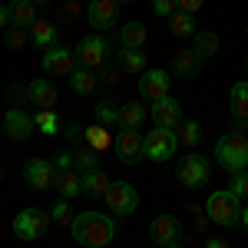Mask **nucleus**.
<instances>
[{
	"mask_svg": "<svg viewBox=\"0 0 248 248\" xmlns=\"http://www.w3.org/2000/svg\"><path fill=\"white\" fill-rule=\"evenodd\" d=\"M70 232H73V238L79 245L106 248L116 238V222L109 215H103V212H79L73 218V225H70Z\"/></svg>",
	"mask_w": 248,
	"mask_h": 248,
	"instance_id": "1",
	"label": "nucleus"
},
{
	"mask_svg": "<svg viewBox=\"0 0 248 248\" xmlns=\"http://www.w3.org/2000/svg\"><path fill=\"white\" fill-rule=\"evenodd\" d=\"M242 199L235 195L232 189H218L209 195V202H205V212H209V218L215 222V225H225V229H232V225H238L242 222Z\"/></svg>",
	"mask_w": 248,
	"mask_h": 248,
	"instance_id": "2",
	"label": "nucleus"
},
{
	"mask_svg": "<svg viewBox=\"0 0 248 248\" xmlns=\"http://www.w3.org/2000/svg\"><path fill=\"white\" fill-rule=\"evenodd\" d=\"M215 159L225 166L229 172L248 169V136L242 133H225L215 142Z\"/></svg>",
	"mask_w": 248,
	"mask_h": 248,
	"instance_id": "3",
	"label": "nucleus"
},
{
	"mask_svg": "<svg viewBox=\"0 0 248 248\" xmlns=\"http://www.w3.org/2000/svg\"><path fill=\"white\" fill-rule=\"evenodd\" d=\"M175 146H179V136L169 126H153L146 133V159L153 162H169L175 155Z\"/></svg>",
	"mask_w": 248,
	"mask_h": 248,
	"instance_id": "4",
	"label": "nucleus"
},
{
	"mask_svg": "<svg viewBox=\"0 0 248 248\" xmlns=\"http://www.w3.org/2000/svg\"><path fill=\"white\" fill-rule=\"evenodd\" d=\"M175 175H179V182H182L186 189H199V186H205V182H209V162H205L199 153H189V155H182V159H179Z\"/></svg>",
	"mask_w": 248,
	"mask_h": 248,
	"instance_id": "5",
	"label": "nucleus"
},
{
	"mask_svg": "<svg viewBox=\"0 0 248 248\" xmlns=\"http://www.w3.org/2000/svg\"><path fill=\"white\" fill-rule=\"evenodd\" d=\"M46 225H50V218H46L40 209H20L17 218H14V232H17L20 242H33V238H40V235L46 232Z\"/></svg>",
	"mask_w": 248,
	"mask_h": 248,
	"instance_id": "6",
	"label": "nucleus"
},
{
	"mask_svg": "<svg viewBox=\"0 0 248 248\" xmlns=\"http://www.w3.org/2000/svg\"><path fill=\"white\" fill-rule=\"evenodd\" d=\"M146 155V136H139L136 129H119L116 136V159L123 166H136Z\"/></svg>",
	"mask_w": 248,
	"mask_h": 248,
	"instance_id": "7",
	"label": "nucleus"
},
{
	"mask_svg": "<svg viewBox=\"0 0 248 248\" xmlns=\"http://www.w3.org/2000/svg\"><path fill=\"white\" fill-rule=\"evenodd\" d=\"M40 66H43V73H53V77H73L77 73V53H70L66 46H50V50H43Z\"/></svg>",
	"mask_w": 248,
	"mask_h": 248,
	"instance_id": "8",
	"label": "nucleus"
},
{
	"mask_svg": "<svg viewBox=\"0 0 248 248\" xmlns=\"http://www.w3.org/2000/svg\"><path fill=\"white\" fill-rule=\"evenodd\" d=\"M106 205H109L116 215H129V212H136V205H139V192H136V186H129V182H113L109 192H106Z\"/></svg>",
	"mask_w": 248,
	"mask_h": 248,
	"instance_id": "9",
	"label": "nucleus"
},
{
	"mask_svg": "<svg viewBox=\"0 0 248 248\" xmlns=\"http://www.w3.org/2000/svg\"><path fill=\"white\" fill-rule=\"evenodd\" d=\"M106 53H109V46H106L103 37H83L77 43V60H79V66H86V70L103 66L106 63Z\"/></svg>",
	"mask_w": 248,
	"mask_h": 248,
	"instance_id": "10",
	"label": "nucleus"
},
{
	"mask_svg": "<svg viewBox=\"0 0 248 248\" xmlns=\"http://www.w3.org/2000/svg\"><path fill=\"white\" fill-rule=\"evenodd\" d=\"M23 179L30 189H50V186H57V166L46 159H30L23 166Z\"/></svg>",
	"mask_w": 248,
	"mask_h": 248,
	"instance_id": "11",
	"label": "nucleus"
},
{
	"mask_svg": "<svg viewBox=\"0 0 248 248\" xmlns=\"http://www.w3.org/2000/svg\"><path fill=\"white\" fill-rule=\"evenodd\" d=\"M86 17H90V23H93L96 30H109L119 20V3L116 0H90Z\"/></svg>",
	"mask_w": 248,
	"mask_h": 248,
	"instance_id": "12",
	"label": "nucleus"
},
{
	"mask_svg": "<svg viewBox=\"0 0 248 248\" xmlns=\"http://www.w3.org/2000/svg\"><path fill=\"white\" fill-rule=\"evenodd\" d=\"M139 93H142V99H153V103L169 96V73L166 70H146L139 79Z\"/></svg>",
	"mask_w": 248,
	"mask_h": 248,
	"instance_id": "13",
	"label": "nucleus"
},
{
	"mask_svg": "<svg viewBox=\"0 0 248 248\" xmlns=\"http://www.w3.org/2000/svg\"><path fill=\"white\" fill-rule=\"evenodd\" d=\"M153 123L155 126H169L175 129L179 123H182V109H179V99H172V96H162V99H155L153 103Z\"/></svg>",
	"mask_w": 248,
	"mask_h": 248,
	"instance_id": "14",
	"label": "nucleus"
},
{
	"mask_svg": "<svg viewBox=\"0 0 248 248\" xmlns=\"http://www.w3.org/2000/svg\"><path fill=\"white\" fill-rule=\"evenodd\" d=\"M33 129H37V126H33V116L30 113H23V109H17V106H14V109H10V113H7V119H3V133H7V139H27V136L33 133Z\"/></svg>",
	"mask_w": 248,
	"mask_h": 248,
	"instance_id": "15",
	"label": "nucleus"
},
{
	"mask_svg": "<svg viewBox=\"0 0 248 248\" xmlns=\"http://www.w3.org/2000/svg\"><path fill=\"white\" fill-rule=\"evenodd\" d=\"M179 235H182L179 218H172V215H155L153 225H149V238H153L155 245H172Z\"/></svg>",
	"mask_w": 248,
	"mask_h": 248,
	"instance_id": "16",
	"label": "nucleus"
},
{
	"mask_svg": "<svg viewBox=\"0 0 248 248\" xmlns=\"http://www.w3.org/2000/svg\"><path fill=\"white\" fill-rule=\"evenodd\" d=\"M27 99H30L37 109H53L60 93H57V86H53L50 79H33V83L27 86Z\"/></svg>",
	"mask_w": 248,
	"mask_h": 248,
	"instance_id": "17",
	"label": "nucleus"
},
{
	"mask_svg": "<svg viewBox=\"0 0 248 248\" xmlns=\"http://www.w3.org/2000/svg\"><path fill=\"white\" fill-rule=\"evenodd\" d=\"M199 70H202V57L195 53V46H182L175 53V60H172V73L179 79H192Z\"/></svg>",
	"mask_w": 248,
	"mask_h": 248,
	"instance_id": "18",
	"label": "nucleus"
},
{
	"mask_svg": "<svg viewBox=\"0 0 248 248\" xmlns=\"http://www.w3.org/2000/svg\"><path fill=\"white\" fill-rule=\"evenodd\" d=\"M7 17H10V27L27 30V27H33V23H37V3H33V0H10Z\"/></svg>",
	"mask_w": 248,
	"mask_h": 248,
	"instance_id": "19",
	"label": "nucleus"
},
{
	"mask_svg": "<svg viewBox=\"0 0 248 248\" xmlns=\"http://www.w3.org/2000/svg\"><path fill=\"white\" fill-rule=\"evenodd\" d=\"M57 189H60V199H70V202H73L79 192H83V175L73 172V169L57 172Z\"/></svg>",
	"mask_w": 248,
	"mask_h": 248,
	"instance_id": "20",
	"label": "nucleus"
},
{
	"mask_svg": "<svg viewBox=\"0 0 248 248\" xmlns=\"http://www.w3.org/2000/svg\"><path fill=\"white\" fill-rule=\"evenodd\" d=\"M142 43H146V27L142 23H123L119 27V46L142 50Z\"/></svg>",
	"mask_w": 248,
	"mask_h": 248,
	"instance_id": "21",
	"label": "nucleus"
},
{
	"mask_svg": "<svg viewBox=\"0 0 248 248\" xmlns=\"http://www.w3.org/2000/svg\"><path fill=\"white\" fill-rule=\"evenodd\" d=\"M30 40L37 43V46H57V27L50 23V20H37L33 27H30Z\"/></svg>",
	"mask_w": 248,
	"mask_h": 248,
	"instance_id": "22",
	"label": "nucleus"
},
{
	"mask_svg": "<svg viewBox=\"0 0 248 248\" xmlns=\"http://www.w3.org/2000/svg\"><path fill=\"white\" fill-rule=\"evenodd\" d=\"M142 119H146L142 103H123V106H119V126H123V129H139Z\"/></svg>",
	"mask_w": 248,
	"mask_h": 248,
	"instance_id": "23",
	"label": "nucleus"
},
{
	"mask_svg": "<svg viewBox=\"0 0 248 248\" xmlns=\"http://www.w3.org/2000/svg\"><path fill=\"white\" fill-rule=\"evenodd\" d=\"M109 186H113V182L106 179V172H99V169L83 172V192H90V195H106Z\"/></svg>",
	"mask_w": 248,
	"mask_h": 248,
	"instance_id": "24",
	"label": "nucleus"
},
{
	"mask_svg": "<svg viewBox=\"0 0 248 248\" xmlns=\"http://www.w3.org/2000/svg\"><path fill=\"white\" fill-rule=\"evenodd\" d=\"M232 116L235 119H248V79L232 86Z\"/></svg>",
	"mask_w": 248,
	"mask_h": 248,
	"instance_id": "25",
	"label": "nucleus"
},
{
	"mask_svg": "<svg viewBox=\"0 0 248 248\" xmlns=\"http://www.w3.org/2000/svg\"><path fill=\"white\" fill-rule=\"evenodd\" d=\"M142 66H146V57H142V50L119 46V70H123V73H142Z\"/></svg>",
	"mask_w": 248,
	"mask_h": 248,
	"instance_id": "26",
	"label": "nucleus"
},
{
	"mask_svg": "<svg viewBox=\"0 0 248 248\" xmlns=\"http://www.w3.org/2000/svg\"><path fill=\"white\" fill-rule=\"evenodd\" d=\"M96 83H99V77H96L93 70H86V66H79L77 73L70 77V86H73V93H93Z\"/></svg>",
	"mask_w": 248,
	"mask_h": 248,
	"instance_id": "27",
	"label": "nucleus"
},
{
	"mask_svg": "<svg viewBox=\"0 0 248 248\" xmlns=\"http://www.w3.org/2000/svg\"><path fill=\"white\" fill-rule=\"evenodd\" d=\"M86 142H90V149H93V153H103L113 139H109V129L99 123V126H90V129H86Z\"/></svg>",
	"mask_w": 248,
	"mask_h": 248,
	"instance_id": "28",
	"label": "nucleus"
},
{
	"mask_svg": "<svg viewBox=\"0 0 248 248\" xmlns=\"http://www.w3.org/2000/svg\"><path fill=\"white\" fill-rule=\"evenodd\" d=\"M33 126H37L43 136H53L60 129V119L53 109H37V116H33Z\"/></svg>",
	"mask_w": 248,
	"mask_h": 248,
	"instance_id": "29",
	"label": "nucleus"
},
{
	"mask_svg": "<svg viewBox=\"0 0 248 248\" xmlns=\"http://www.w3.org/2000/svg\"><path fill=\"white\" fill-rule=\"evenodd\" d=\"M218 50V37L212 33V30H202V33H195V53L205 60V57H212Z\"/></svg>",
	"mask_w": 248,
	"mask_h": 248,
	"instance_id": "30",
	"label": "nucleus"
},
{
	"mask_svg": "<svg viewBox=\"0 0 248 248\" xmlns=\"http://www.w3.org/2000/svg\"><path fill=\"white\" fill-rule=\"evenodd\" d=\"M175 136H179V142L195 146V142L202 139V126H199L195 119H189V123H179V126H175Z\"/></svg>",
	"mask_w": 248,
	"mask_h": 248,
	"instance_id": "31",
	"label": "nucleus"
},
{
	"mask_svg": "<svg viewBox=\"0 0 248 248\" xmlns=\"http://www.w3.org/2000/svg\"><path fill=\"white\" fill-rule=\"evenodd\" d=\"M169 30L175 37H189L192 30H195V23H192V14H182V10H175L169 17Z\"/></svg>",
	"mask_w": 248,
	"mask_h": 248,
	"instance_id": "32",
	"label": "nucleus"
},
{
	"mask_svg": "<svg viewBox=\"0 0 248 248\" xmlns=\"http://www.w3.org/2000/svg\"><path fill=\"white\" fill-rule=\"evenodd\" d=\"M229 189L242 199V202H248V172H232V182H229Z\"/></svg>",
	"mask_w": 248,
	"mask_h": 248,
	"instance_id": "33",
	"label": "nucleus"
},
{
	"mask_svg": "<svg viewBox=\"0 0 248 248\" xmlns=\"http://www.w3.org/2000/svg\"><path fill=\"white\" fill-rule=\"evenodd\" d=\"M96 119H99L103 126H116V123H119V109H113L109 103H99V106H96Z\"/></svg>",
	"mask_w": 248,
	"mask_h": 248,
	"instance_id": "34",
	"label": "nucleus"
},
{
	"mask_svg": "<svg viewBox=\"0 0 248 248\" xmlns=\"http://www.w3.org/2000/svg\"><path fill=\"white\" fill-rule=\"evenodd\" d=\"M53 218H57V222H70V225H73V218H77V215H73V209H70V199H60L57 205H53Z\"/></svg>",
	"mask_w": 248,
	"mask_h": 248,
	"instance_id": "35",
	"label": "nucleus"
},
{
	"mask_svg": "<svg viewBox=\"0 0 248 248\" xmlns=\"http://www.w3.org/2000/svg\"><path fill=\"white\" fill-rule=\"evenodd\" d=\"M153 10L159 17H172L179 10V0H153Z\"/></svg>",
	"mask_w": 248,
	"mask_h": 248,
	"instance_id": "36",
	"label": "nucleus"
},
{
	"mask_svg": "<svg viewBox=\"0 0 248 248\" xmlns=\"http://www.w3.org/2000/svg\"><path fill=\"white\" fill-rule=\"evenodd\" d=\"M23 30H20V27H10V30H7V46H10V50H20V46H23Z\"/></svg>",
	"mask_w": 248,
	"mask_h": 248,
	"instance_id": "37",
	"label": "nucleus"
},
{
	"mask_svg": "<svg viewBox=\"0 0 248 248\" xmlns=\"http://www.w3.org/2000/svg\"><path fill=\"white\" fill-rule=\"evenodd\" d=\"M77 162H79V169H83V172L96 169V153H93V149H90V153H79V159H77Z\"/></svg>",
	"mask_w": 248,
	"mask_h": 248,
	"instance_id": "38",
	"label": "nucleus"
},
{
	"mask_svg": "<svg viewBox=\"0 0 248 248\" xmlns=\"http://www.w3.org/2000/svg\"><path fill=\"white\" fill-rule=\"evenodd\" d=\"M202 3L205 0H179V10L182 14H195V10H202Z\"/></svg>",
	"mask_w": 248,
	"mask_h": 248,
	"instance_id": "39",
	"label": "nucleus"
},
{
	"mask_svg": "<svg viewBox=\"0 0 248 248\" xmlns=\"http://www.w3.org/2000/svg\"><path fill=\"white\" fill-rule=\"evenodd\" d=\"M70 162H73L70 155H63V153L57 155V169H60V172H63V169H70Z\"/></svg>",
	"mask_w": 248,
	"mask_h": 248,
	"instance_id": "40",
	"label": "nucleus"
},
{
	"mask_svg": "<svg viewBox=\"0 0 248 248\" xmlns=\"http://www.w3.org/2000/svg\"><path fill=\"white\" fill-rule=\"evenodd\" d=\"M119 77H123V70H116V66L106 70V79H109V83H119Z\"/></svg>",
	"mask_w": 248,
	"mask_h": 248,
	"instance_id": "41",
	"label": "nucleus"
},
{
	"mask_svg": "<svg viewBox=\"0 0 248 248\" xmlns=\"http://www.w3.org/2000/svg\"><path fill=\"white\" fill-rule=\"evenodd\" d=\"M205 248H229V245H225L222 238H209V242H205Z\"/></svg>",
	"mask_w": 248,
	"mask_h": 248,
	"instance_id": "42",
	"label": "nucleus"
},
{
	"mask_svg": "<svg viewBox=\"0 0 248 248\" xmlns=\"http://www.w3.org/2000/svg\"><path fill=\"white\" fill-rule=\"evenodd\" d=\"M10 23V17H7V7H0V27H7Z\"/></svg>",
	"mask_w": 248,
	"mask_h": 248,
	"instance_id": "43",
	"label": "nucleus"
},
{
	"mask_svg": "<svg viewBox=\"0 0 248 248\" xmlns=\"http://www.w3.org/2000/svg\"><path fill=\"white\" fill-rule=\"evenodd\" d=\"M242 225H245V229H248V205H245V209H242Z\"/></svg>",
	"mask_w": 248,
	"mask_h": 248,
	"instance_id": "44",
	"label": "nucleus"
},
{
	"mask_svg": "<svg viewBox=\"0 0 248 248\" xmlns=\"http://www.w3.org/2000/svg\"><path fill=\"white\" fill-rule=\"evenodd\" d=\"M162 248H182V245H175V242H172V245H162Z\"/></svg>",
	"mask_w": 248,
	"mask_h": 248,
	"instance_id": "45",
	"label": "nucleus"
},
{
	"mask_svg": "<svg viewBox=\"0 0 248 248\" xmlns=\"http://www.w3.org/2000/svg\"><path fill=\"white\" fill-rule=\"evenodd\" d=\"M116 3H136V0H116Z\"/></svg>",
	"mask_w": 248,
	"mask_h": 248,
	"instance_id": "46",
	"label": "nucleus"
},
{
	"mask_svg": "<svg viewBox=\"0 0 248 248\" xmlns=\"http://www.w3.org/2000/svg\"><path fill=\"white\" fill-rule=\"evenodd\" d=\"M33 3H50V0H33Z\"/></svg>",
	"mask_w": 248,
	"mask_h": 248,
	"instance_id": "47",
	"label": "nucleus"
}]
</instances>
